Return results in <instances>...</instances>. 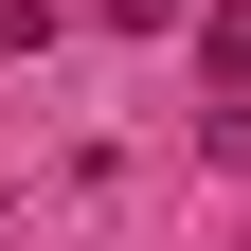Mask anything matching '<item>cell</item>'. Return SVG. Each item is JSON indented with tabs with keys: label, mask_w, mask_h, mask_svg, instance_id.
Here are the masks:
<instances>
[{
	"label": "cell",
	"mask_w": 251,
	"mask_h": 251,
	"mask_svg": "<svg viewBox=\"0 0 251 251\" xmlns=\"http://www.w3.org/2000/svg\"><path fill=\"white\" fill-rule=\"evenodd\" d=\"M18 36H36V0H0V54H18Z\"/></svg>",
	"instance_id": "6da1fadb"
}]
</instances>
